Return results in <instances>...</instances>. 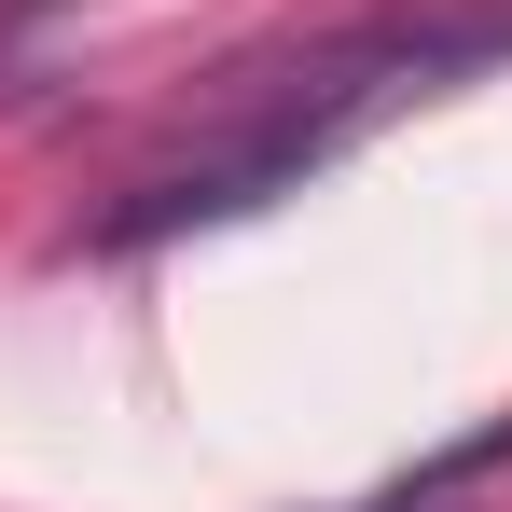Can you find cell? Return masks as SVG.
<instances>
[{"label":"cell","mask_w":512,"mask_h":512,"mask_svg":"<svg viewBox=\"0 0 512 512\" xmlns=\"http://www.w3.org/2000/svg\"><path fill=\"white\" fill-rule=\"evenodd\" d=\"M499 56H512V0L333 28V42H305L291 70H250L222 139H194V153L153 167L125 208H97V250H153V236H194V222H250V208H277V194H305L346 139H374L388 111L471 84V70H499Z\"/></svg>","instance_id":"6da1fadb"},{"label":"cell","mask_w":512,"mask_h":512,"mask_svg":"<svg viewBox=\"0 0 512 512\" xmlns=\"http://www.w3.org/2000/svg\"><path fill=\"white\" fill-rule=\"evenodd\" d=\"M485 485H512V416L457 429L429 471H402V485H374V499H346V512H485Z\"/></svg>","instance_id":"7a4b0ae2"}]
</instances>
